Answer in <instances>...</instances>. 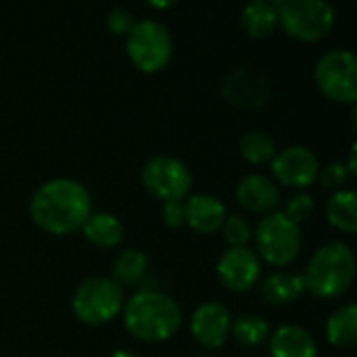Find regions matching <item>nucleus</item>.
Here are the masks:
<instances>
[{"mask_svg":"<svg viewBox=\"0 0 357 357\" xmlns=\"http://www.w3.org/2000/svg\"><path fill=\"white\" fill-rule=\"evenodd\" d=\"M199 357H211V356H199Z\"/></svg>","mask_w":357,"mask_h":357,"instance_id":"nucleus-31","label":"nucleus"},{"mask_svg":"<svg viewBox=\"0 0 357 357\" xmlns=\"http://www.w3.org/2000/svg\"><path fill=\"white\" fill-rule=\"evenodd\" d=\"M255 243L259 255L272 266H289L301 251V228L282 211H272L257 224Z\"/></svg>","mask_w":357,"mask_h":357,"instance_id":"nucleus-7","label":"nucleus"},{"mask_svg":"<svg viewBox=\"0 0 357 357\" xmlns=\"http://www.w3.org/2000/svg\"><path fill=\"white\" fill-rule=\"evenodd\" d=\"M224 238L230 247H245L247 241L251 238V226L245 218L241 215H230L222 224Z\"/></svg>","mask_w":357,"mask_h":357,"instance_id":"nucleus-25","label":"nucleus"},{"mask_svg":"<svg viewBox=\"0 0 357 357\" xmlns=\"http://www.w3.org/2000/svg\"><path fill=\"white\" fill-rule=\"evenodd\" d=\"M282 213L299 226L301 222H305L314 213V197L307 192H299V195L291 197L287 201V209Z\"/></svg>","mask_w":357,"mask_h":357,"instance_id":"nucleus-26","label":"nucleus"},{"mask_svg":"<svg viewBox=\"0 0 357 357\" xmlns=\"http://www.w3.org/2000/svg\"><path fill=\"white\" fill-rule=\"evenodd\" d=\"M134 15L123 8V6H117L113 8L109 15H107V27L115 33V36H128V31L134 27Z\"/></svg>","mask_w":357,"mask_h":357,"instance_id":"nucleus-28","label":"nucleus"},{"mask_svg":"<svg viewBox=\"0 0 357 357\" xmlns=\"http://www.w3.org/2000/svg\"><path fill=\"white\" fill-rule=\"evenodd\" d=\"M232 320L228 310L218 301L201 303L190 320V331L203 347H222L230 335Z\"/></svg>","mask_w":357,"mask_h":357,"instance_id":"nucleus-13","label":"nucleus"},{"mask_svg":"<svg viewBox=\"0 0 357 357\" xmlns=\"http://www.w3.org/2000/svg\"><path fill=\"white\" fill-rule=\"evenodd\" d=\"M314 79L322 94L337 102L357 98V61L351 50L324 52L314 69Z\"/></svg>","mask_w":357,"mask_h":357,"instance_id":"nucleus-8","label":"nucleus"},{"mask_svg":"<svg viewBox=\"0 0 357 357\" xmlns=\"http://www.w3.org/2000/svg\"><path fill=\"white\" fill-rule=\"evenodd\" d=\"M163 222L169 228H180L186 224V215H184V201H165L163 209H161Z\"/></svg>","mask_w":357,"mask_h":357,"instance_id":"nucleus-29","label":"nucleus"},{"mask_svg":"<svg viewBox=\"0 0 357 357\" xmlns=\"http://www.w3.org/2000/svg\"><path fill=\"white\" fill-rule=\"evenodd\" d=\"M276 142L261 130H251L241 138V155L255 165L270 163L276 155Z\"/></svg>","mask_w":357,"mask_h":357,"instance_id":"nucleus-24","label":"nucleus"},{"mask_svg":"<svg viewBox=\"0 0 357 357\" xmlns=\"http://www.w3.org/2000/svg\"><path fill=\"white\" fill-rule=\"evenodd\" d=\"M356 255L349 245L335 241L322 245L310 259L303 274L305 291L320 299L341 297L354 282Z\"/></svg>","mask_w":357,"mask_h":357,"instance_id":"nucleus-3","label":"nucleus"},{"mask_svg":"<svg viewBox=\"0 0 357 357\" xmlns=\"http://www.w3.org/2000/svg\"><path fill=\"white\" fill-rule=\"evenodd\" d=\"M326 218L328 222L343 230L356 232L357 230V197L354 190H337L326 203Z\"/></svg>","mask_w":357,"mask_h":357,"instance_id":"nucleus-20","label":"nucleus"},{"mask_svg":"<svg viewBox=\"0 0 357 357\" xmlns=\"http://www.w3.org/2000/svg\"><path fill=\"white\" fill-rule=\"evenodd\" d=\"M241 23H243V29L251 38H268L278 25L276 2H270V0H253V2H249L243 8Z\"/></svg>","mask_w":357,"mask_h":357,"instance_id":"nucleus-18","label":"nucleus"},{"mask_svg":"<svg viewBox=\"0 0 357 357\" xmlns=\"http://www.w3.org/2000/svg\"><path fill=\"white\" fill-rule=\"evenodd\" d=\"M232 335L236 339L238 345L243 347H259L270 339V324L268 320H264L261 316H241L234 324H232Z\"/></svg>","mask_w":357,"mask_h":357,"instance_id":"nucleus-23","label":"nucleus"},{"mask_svg":"<svg viewBox=\"0 0 357 357\" xmlns=\"http://www.w3.org/2000/svg\"><path fill=\"white\" fill-rule=\"evenodd\" d=\"M305 293V280L303 274H291V272H276L266 278L261 284V295L272 305H289L297 301Z\"/></svg>","mask_w":357,"mask_h":357,"instance_id":"nucleus-17","label":"nucleus"},{"mask_svg":"<svg viewBox=\"0 0 357 357\" xmlns=\"http://www.w3.org/2000/svg\"><path fill=\"white\" fill-rule=\"evenodd\" d=\"M142 184L163 203L182 201L192 188V174L184 161L169 155H157L144 163Z\"/></svg>","mask_w":357,"mask_h":357,"instance_id":"nucleus-9","label":"nucleus"},{"mask_svg":"<svg viewBox=\"0 0 357 357\" xmlns=\"http://www.w3.org/2000/svg\"><path fill=\"white\" fill-rule=\"evenodd\" d=\"M224 96L236 107H261L270 96V82L268 77L251 67H236L232 69L222 82Z\"/></svg>","mask_w":357,"mask_h":357,"instance_id":"nucleus-12","label":"nucleus"},{"mask_svg":"<svg viewBox=\"0 0 357 357\" xmlns=\"http://www.w3.org/2000/svg\"><path fill=\"white\" fill-rule=\"evenodd\" d=\"M82 230L84 236L96 247H117L123 238V226L113 213H90Z\"/></svg>","mask_w":357,"mask_h":357,"instance_id":"nucleus-19","label":"nucleus"},{"mask_svg":"<svg viewBox=\"0 0 357 357\" xmlns=\"http://www.w3.org/2000/svg\"><path fill=\"white\" fill-rule=\"evenodd\" d=\"M126 50L130 61L144 73L161 71L174 52L169 29L157 19L136 21L126 36Z\"/></svg>","mask_w":357,"mask_h":357,"instance_id":"nucleus-5","label":"nucleus"},{"mask_svg":"<svg viewBox=\"0 0 357 357\" xmlns=\"http://www.w3.org/2000/svg\"><path fill=\"white\" fill-rule=\"evenodd\" d=\"M236 199L245 209L261 213V211H270L276 207V203L280 201V190L274 184V180H270L268 176L249 174L238 182Z\"/></svg>","mask_w":357,"mask_h":357,"instance_id":"nucleus-15","label":"nucleus"},{"mask_svg":"<svg viewBox=\"0 0 357 357\" xmlns=\"http://www.w3.org/2000/svg\"><path fill=\"white\" fill-rule=\"evenodd\" d=\"M123 324L134 339L161 343L180 331L182 310L165 293L140 291L126 303Z\"/></svg>","mask_w":357,"mask_h":357,"instance_id":"nucleus-2","label":"nucleus"},{"mask_svg":"<svg viewBox=\"0 0 357 357\" xmlns=\"http://www.w3.org/2000/svg\"><path fill=\"white\" fill-rule=\"evenodd\" d=\"M184 215L186 224L199 234H213L226 220V207L218 197L201 192L184 201Z\"/></svg>","mask_w":357,"mask_h":357,"instance_id":"nucleus-14","label":"nucleus"},{"mask_svg":"<svg viewBox=\"0 0 357 357\" xmlns=\"http://www.w3.org/2000/svg\"><path fill=\"white\" fill-rule=\"evenodd\" d=\"M270 163H272L274 176L284 186L305 188L318 180L320 161H318V155L307 146H301V144L287 146L284 151H278Z\"/></svg>","mask_w":357,"mask_h":357,"instance_id":"nucleus-10","label":"nucleus"},{"mask_svg":"<svg viewBox=\"0 0 357 357\" xmlns=\"http://www.w3.org/2000/svg\"><path fill=\"white\" fill-rule=\"evenodd\" d=\"M71 310L84 324H107L123 310V289L113 278H88L75 289L71 297Z\"/></svg>","mask_w":357,"mask_h":357,"instance_id":"nucleus-4","label":"nucleus"},{"mask_svg":"<svg viewBox=\"0 0 357 357\" xmlns=\"http://www.w3.org/2000/svg\"><path fill=\"white\" fill-rule=\"evenodd\" d=\"M261 274V261L249 247H230L218 261V278L234 293L251 291Z\"/></svg>","mask_w":357,"mask_h":357,"instance_id":"nucleus-11","label":"nucleus"},{"mask_svg":"<svg viewBox=\"0 0 357 357\" xmlns=\"http://www.w3.org/2000/svg\"><path fill=\"white\" fill-rule=\"evenodd\" d=\"M272 357H316L318 347L310 331L297 324H284L270 335Z\"/></svg>","mask_w":357,"mask_h":357,"instance_id":"nucleus-16","label":"nucleus"},{"mask_svg":"<svg viewBox=\"0 0 357 357\" xmlns=\"http://www.w3.org/2000/svg\"><path fill=\"white\" fill-rule=\"evenodd\" d=\"M326 337L335 347H351L357 341V307L347 303L326 322Z\"/></svg>","mask_w":357,"mask_h":357,"instance_id":"nucleus-21","label":"nucleus"},{"mask_svg":"<svg viewBox=\"0 0 357 357\" xmlns=\"http://www.w3.org/2000/svg\"><path fill=\"white\" fill-rule=\"evenodd\" d=\"M349 169L343 161H333V163H326L324 167H320L318 172V180L324 188H339L343 190V184L347 182L349 178Z\"/></svg>","mask_w":357,"mask_h":357,"instance_id":"nucleus-27","label":"nucleus"},{"mask_svg":"<svg viewBox=\"0 0 357 357\" xmlns=\"http://www.w3.org/2000/svg\"><path fill=\"white\" fill-rule=\"evenodd\" d=\"M149 268V259L142 251L138 249H128L123 253L117 255L115 266H113V280L119 287H134L142 280V276L146 274Z\"/></svg>","mask_w":357,"mask_h":357,"instance_id":"nucleus-22","label":"nucleus"},{"mask_svg":"<svg viewBox=\"0 0 357 357\" xmlns=\"http://www.w3.org/2000/svg\"><path fill=\"white\" fill-rule=\"evenodd\" d=\"M92 201L84 184L71 178L44 182L31 197L29 213L36 226L50 234H69L90 218Z\"/></svg>","mask_w":357,"mask_h":357,"instance_id":"nucleus-1","label":"nucleus"},{"mask_svg":"<svg viewBox=\"0 0 357 357\" xmlns=\"http://www.w3.org/2000/svg\"><path fill=\"white\" fill-rule=\"evenodd\" d=\"M276 10L284 31L303 42L322 40L335 27V8L324 0H280Z\"/></svg>","mask_w":357,"mask_h":357,"instance_id":"nucleus-6","label":"nucleus"},{"mask_svg":"<svg viewBox=\"0 0 357 357\" xmlns=\"http://www.w3.org/2000/svg\"><path fill=\"white\" fill-rule=\"evenodd\" d=\"M111 357H138V356H134V354H130V351H115Z\"/></svg>","mask_w":357,"mask_h":357,"instance_id":"nucleus-30","label":"nucleus"}]
</instances>
